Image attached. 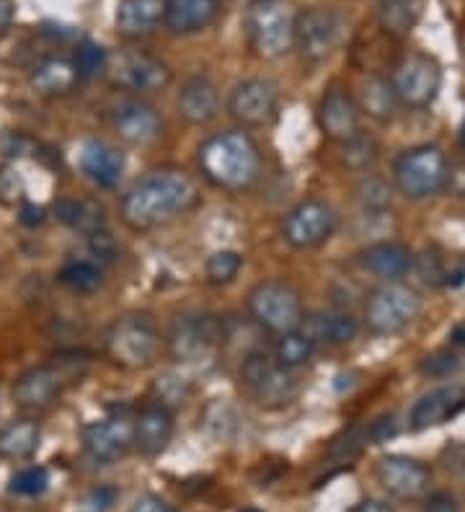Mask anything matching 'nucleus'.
Instances as JSON below:
<instances>
[{"label": "nucleus", "instance_id": "f257e3e1", "mask_svg": "<svg viewBox=\"0 0 465 512\" xmlns=\"http://www.w3.org/2000/svg\"><path fill=\"white\" fill-rule=\"evenodd\" d=\"M197 182L181 169H158L132 184L119 202V215L132 231H155L199 205Z\"/></svg>", "mask_w": 465, "mask_h": 512}, {"label": "nucleus", "instance_id": "f03ea898", "mask_svg": "<svg viewBox=\"0 0 465 512\" xmlns=\"http://www.w3.org/2000/svg\"><path fill=\"white\" fill-rule=\"evenodd\" d=\"M197 163L202 176L225 192H246L261 176V153L254 138L243 130L217 132L199 145Z\"/></svg>", "mask_w": 465, "mask_h": 512}, {"label": "nucleus", "instance_id": "7ed1b4c3", "mask_svg": "<svg viewBox=\"0 0 465 512\" xmlns=\"http://www.w3.org/2000/svg\"><path fill=\"white\" fill-rule=\"evenodd\" d=\"M161 331L150 313L132 311L112 321L104 334V352L124 370H143L161 352Z\"/></svg>", "mask_w": 465, "mask_h": 512}, {"label": "nucleus", "instance_id": "20e7f679", "mask_svg": "<svg viewBox=\"0 0 465 512\" xmlns=\"http://www.w3.org/2000/svg\"><path fill=\"white\" fill-rule=\"evenodd\" d=\"M241 381L246 383L261 409H285L300 396L298 370L282 368L264 347L243 355Z\"/></svg>", "mask_w": 465, "mask_h": 512}, {"label": "nucleus", "instance_id": "39448f33", "mask_svg": "<svg viewBox=\"0 0 465 512\" xmlns=\"http://www.w3.org/2000/svg\"><path fill=\"white\" fill-rule=\"evenodd\" d=\"M248 44L261 60H279L295 42V11L285 0H256L246 13Z\"/></svg>", "mask_w": 465, "mask_h": 512}, {"label": "nucleus", "instance_id": "423d86ee", "mask_svg": "<svg viewBox=\"0 0 465 512\" xmlns=\"http://www.w3.org/2000/svg\"><path fill=\"white\" fill-rule=\"evenodd\" d=\"M248 313L261 331H269L274 337L298 329L305 316L300 293L282 280L259 282L248 293Z\"/></svg>", "mask_w": 465, "mask_h": 512}, {"label": "nucleus", "instance_id": "0eeeda50", "mask_svg": "<svg viewBox=\"0 0 465 512\" xmlns=\"http://www.w3.org/2000/svg\"><path fill=\"white\" fill-rule=\"evenodd\" d=\"M396 187L409 200H427L447 187L450 163L437 145H419L406 150L396 161Z\"/></svg>", "mask_w": 465, "mask_h": 512}, {"label": "nucleus", "instance_id": "6e6552de", "mask_svg": "<svg viewBox=\"0 0 465 512\" xmlns=\"http://www.w3.org/2000/svg\"><path fill=\"white\" fill-rule=\"evenodd\" d=\"M225 321L212 313H197V316H179L168 331L166 347L168 355L176 363L197 365L210 360L217 347L225 344Z\"/></svg>", "mask_w": 465, "mask_h": 512}, {"label": "nucleus", "instance_id": "1a4fd4ad", "mask_svg": "<svg viewBox=\"0 0 465 512\" xmlns=\"http://www.w3.org/2000/svg\"><path fill=\"white\" fill-rule=\"evenodd\" d=\"M106 75L112 86L137 96L161 94L174 81V73L163 60L140 50H124L114 57L109 55Z\"/></svg>", "mask_w": 465, "mask_h": 512}, {"label": "nucleus", "instance_id": "9d476101", "mask_svg": "<svg viewBox=\"0 0 465 512\" xmlns=\"http://www.w3.org/2000/svg\"><path fill=\"white\" fill-rule=\"evenodd\" d=\"M422 311V298L406 285L388 282L383 288L372 290L365 303V324L372 334H398Z\"/></svg>", "mask_w": 465, "mask_h": 512}, {"label": "nucleus", "instance_id": "9b49d317", "mask_svg": "<svg viewBox=\"0 0 465 512\" xmlns=\"http://www.w3.org/2000/svg\"><path fill=\"white\" fill-rule=\"evenodd\" d=\"M341 32H344V19L334 8H305L303 13L295 16V42H292V47L303 57V63L318 65L329 60L331 52L339 47Z\"/></svg>", "mask_w": 465, "mask_h": 512}, {"label": "nucleus", "instance_id": "f8f14e48", "mask_svg": "<svg viewBox=\"0 0 465 512\" xmlns=\"http://www.w3.org/2000/svg\"><path fill=\"white\" fill-rule=\"evenodd\" d=\"M442 86V70L437 60L422 52H411L401 57V63L393 68L391 88L398 104L409 109H427Z\"/></svg>", "mask_w": 465, "mask_h": 512}, {"label": "nucleus", "instance_id": "ddd939ff", "mask_svg": "<svg viewBox=\"0 0 465 512\" xmlns=\"http://www.w3.org/2000/svg\"><path fill=\"white\" fill-rule=\"evenodd\" d=\"M336 223L339 218H336L334 207L321 200H305L285 215L282 236L292 249H318L334 236Z\"/></svg>", "mask_w": 465, "mask_h": 512}, {"label": "nucleus", "instance_id": "4468645a", "mask_svg": "<svg viewBox=\"0 0 465 512\" xmlns=\"http://www.w3.org/2000/svg\"><path fill=\"white\" fill-rule=\"evenodd\" d=\"M279 88L269 78H246L228 96V112L241 127H264L277 117Z\"/></svg>", "mask_w": 465, "mask_h": 512}, {"label": "nucleus", "instance_id": "2eb2a0df", "mask_svg": "<svg viewBox=\"0 0 465 512\" xmlns=\"http://www.w3.org/2000/svg\"><path fill=\"white\" fill-rule=\"evenodd\" d=\"M73 381V373L60 365H37L21 373L13 383V401L24 409H44L62 396V391Z\"/></svg>", "mask_w": 465, "mask_h": 512}, {"label": "nucleus", "instance_id": "dca6fc26", "mask_svg": "<svg viewBox=\"0 0 465 512\" xmlns=\"http://www.w3.org/2000/svg\"><path fill=\"white\" fill-rule=\"evenodd\" d=\"M112 127L127 145H153L163 138V117L143 99L122 101L112 112Z\"/></svg>", "mask_w": 465, "mask_h": 512}, {"label": "nucleus", "instance_id": "f3484780", "mask_svg": "<svg viewBox=\"0 0 465 512\" xmlns=\"http://www.w3.org/2000/svg\"><path fill=\"white\" fill-rule=\"evenodd\" d=\"M83 450L96 463H114L132 448V422L127 417H109L91 422L81 430Z\"/></svg>", "mask_w": 465, "mask_h": 512}, {"label": "nucleus", "instance_id": "a211bd4d", "mask_svg": "<svg viewBox=\"0 0 465 512\" xmlns=\"http://www.w3.org/2000/svg\"><path fill=\"white\" fill-rule=\"evenodd\" d=\"M463 409L465 388L458 386V383H447V386L432 388L429 394H424L422 399L411 406L409 427L414 432L432 430V427H440L453 417H458Z\"/></svg>", "mask_w": 465, "mask_h": 512}, {"label": "nucleus", "instance_id": "6ab92c4d", "mask_svg": "<svg viewBox=\"0 0 465 512\" xmlns=\"http://www.w3.org/2000/svg\"><path fill=\"white\" fill-rule=\"evenodd\" d=\"M380 487L398 500H416L429 487V469L409 456H385L378 463Z\"/></svg>", "mask_w": 465, "mask_h": 512}, {"label": "nucleus", "instance_id": "aec40b11", "mask_svg": "<svg viewBox=\"0 0 465 512\" xmlns=\"http://www.w3.org/2000/svg\"><path fill=\"white\" fill-rule=\"evenodd\" d=\"M360 107H357V101L347 94V91H341V88H331L326 91L318 104V127L326 138L336 140V143H344V140L354 138L357 132H360Z\"/></svg>", "mask_w": 465, "mask_h": 512}, {"label": "nucleus", "instance_id": "412c9836", "mask_svg": "<svg viewBox=\"0 0 465 512\" xmlns=\"http://www.w3.org/2000/svg\"><path fill=\"white\" fill-rule=\"evenodd\" d=\"M171 438H174V414L168 406H145L132 422V443L143 456H161Z\"/></svg>", "mask_w": 465, "mask_h": 512}, {"label": "nucleus", "instance_id": "4be33fe9", "mask_svg": "<svg viewBox=\"0 0 465 512\" xmlns=\"http://www.w3.org/2000/svg\"><path fill=\"white\" fill-rule=\"evenodd\" d=\"M78 163L86 179H91L96 187L114 189L124 176V153L104 140H86L78 153Z\"/></svg>", "mask_w": 465, "mask_h": 512}, {"label": "nucleus", "instance_id": "5701e85b", "mask_svg": "<svg viewBox=\"0 0 465 512\" xmlns=\"http://www.w3.org/2000/svg\"><path fill=\"white\" fill-rule=\"evenodd\" d=\"M220 16V0H166L163 26L176 37L205 32Z\"/></svg>", "mask_w": 465, "mask_h": 512}, {"label": "nucleus", "instance_id": "b1692460", "mask_svg": "<svg viewBox=\"0 0 465 512\" xmlns=\"http://www.w3.org/2000/svg\"><path fill=\"white\" fill-rule=\"evenodd\" d=\"M166 19V0H119L114 13L117 32L127 39H143L158 32Z\"/></svg>", "mask_w": 465, "mask_h": 512}, {"label": "nucleus", "instance_id": "393cba45", "mask_svg": "<svg viewBox=\"0 0 465 512\" xmlns=\"http://www.w3.org/2000/svg\"><path fill=\"white\" fill-rule=\"evenodd\" d=\"M176 109H179V117L189 125H207L217 117V109H220V94H217V86L207 78V75H194L181 86L179 99H176Z\"/></svg>", "mask_w": 465, "mask_h": 512}, {"label": "nucleus", "instance_id": "a878e982", "mask_svg": "<svg viewBox=\"0 0 465 512\" xmlns=\"http://www.w3.org/2000/svg\"><path fill=\"white\" fill-rule=\"evenodd\" d=\"M360 264L380 280L398 282L414 269V254L398 241H378L360 251Z\"/></svg>", "mask_w": 465, "mask_h": 512}, {"label": "nucleus", "instance_id": "bb28decb", "mask_svg": "<svg viewBox=\"0 0 465 512\" xmlns=\"http://www.w3.org/2000/svg\"><path fill=\"white\" fill-rule=\"evenodd\" d=\"M298 329L316 347H321V344L323 347H344V344H349L357 337L360 326H357V321L349 313L318 311L310 313V316H303Z\"/></svg>", "mask_w": 465, "mask_h": 512}, {"label": "nucleus", "instance_id": "cd10ccee", "mask_svg": "<svg viewBox=\"0 0 465 512\" xmlns=\"http://www.w3.org/2000/svg\"><path fill=\"white\" fill-rule=\"evenodd\" d=\"M55 215L60 223H65L70 231L81 233V236H93V233L106 231V210L101 202L96 200H75V197H65V200L55 202Z\"/></svg>", "mask_w": 465, "mask_h": 512}, {"label": "nucleus", "instance_id": "c85d7f7f", "mask_svg": "<svg viewBox=\"0 0 465 512\" xmlns=\"http://www.w3.org/2000/svg\"><path fill=\"white\" fill-rule=\"evenodd\" d=\"M31 88L42 96H68L78 86V73L73 60L65 57H47L31 70Z\"/></svg>", "mask_w": 465, "mask_h": 512}, {"label": "nucleus", "instance_id": "c756f323", "mask_svg": "<svg viewBox=\"0 0 465 512\" xmlns=\"http://www.w3.org/2000/svg\"><path fill=\"white\" fill-rule=\"evenodd\" d=\"M42 443V430L34 419H16L0 430V458L8 461H24L34 456Z\"/></svg>", "mask_w": 465, "mask_h": 512}, {"label": "nucleus", "instance_id": "7c9ffc66", "mask_svg": "<svg viewBox=\"0 0 465 512\" xmlns=\"http://www.w3.org/2000/svg\"><path fill=\"white\" fill-rule=\"evenodd\" d=\"M272 355L282 368L300 370L313 360V355H316V344L310 342L303 331L295 329L287 331V334H279L277 342H274Z\"/></svg>", "mask_w": 465, "mask_h": 512}, {"label": "nucleus", "instance_id": "2f4dec72", "mask_svg": "<svg viewBox=\"0 0 465 512\" xmlns=\"http://www.w3.org/2000/svg\"><path fill=\"white\" fill-rule=\"evenodd\" d=\"M422 16V0H388L380 3V24L393 37H409Z\"/></svg>", "mask_w": 465, "mask_h": 512}, {"label": "nucleus", "instance_id": "473e14b6", "mask_svg": "<svg viewBox=\"0 0 465 512\" xmlns=\"http://www.w3.org/2000/svg\"><path fill=\"white\" fill-rule=\"evenodd\" d=\"M360 112H365L367 117L385 122L396 114L398 99L393 94L391 81H383V78H370V81L362 86V99H360Z\"/></svg>", "mask_w": 465, "mask_h": 512}, {"label": "nucleus", "instance_id": "72a5a7b5", "mask_svg": "<svg viewBox=\"0 0 465 512\" xmlns=\"http://www.w3.org/2000/svg\"><path fill=\"white\" fill-rule=\"evenodd\" d=\"M57 280L60 285H65L68 290L78 295L96 293V290L104 285V277H101V267L96 262H88V259H78V262H68L65 267L57 272Z\"/></svg>", "mask_w": 465, "mask_h": 512}, {"label": "nucleus", "instance_id": "f704fd0d", "mask_svg": "<svg viewBox=\"0 0 465 512\" xmlns=\"http://www.w3.org/2000/svg\"><path fill=\"white\" fill-rule=\"evenodd\" d=\"M106 65H109V52L101 47L99 42H86L78 44L73 57V68L78 73V81H93V78H101L106 75Z\"/></svg>", "mask_w": 465, "mask_h": 512}, {"label": "nucleus", "instance_id": "c9c22d12", "mask_svg": "<svg viewBox=\"0 0 465 512\" xmlns=\"http://www.w3.org/2000/svg\"><path fill=\"white\" fill-rule=\"evenodd\" d=\"M243 267V256L238 251H215V254L207 256L205 262V277L210 285H230L236 280L238 272Z\"/></svg>", "mask_w": 465, "mask_h": 512}, {"label": "nucleus", "instance_id": "e433bc0d", "mask_svg": "<svg viewBox=\"0 0 465 512\" xmlns=\"http://www.w3.org/2000/svg\"><path fill=\"white\" fill-rule=\"evenodd\" d=\"M378 161V145L357 132L354 138L341 143V163L352 171H367L372 163Z\"/></svg>", "mask_w": 465, "mask_h": 512}, {"label": "nucleus", "instance_id": "4c0bfd02", "mask_svg": "<svg viewBox=\"0 0 465 512\" xmlns=\"http://www.w3.org/2000/svg\"><path fill=\"white\" fill-rule=\"evenodd\" d=\"M50 487V471L44 466H29L11 476L8 481V492L19 494V497H37V494L47 492Z\"/></svg>", "mask_w": 465, "mask_h": 512}, {"label": "nucleus", "instance_id": "58836bf2", "mask_svg": "<svg viewBox=\"0 0 465 512\" xmlns=\"http://www.w3.org/2000/svg\"><path fill=\"white\" fill-rule=\"evenodd\" d=\"M357 200H360L367 213H380V210L391 205V187L378 176H365L357 184Z\"/></svg>", "mask_w": 465, "mask_h": 512}, {"label": "nucleus", "instance_id": "ea45409f", "mask_svg": "<svg viewBox=\"0 0 465 512\" xmlns=\"http://www.w3.org/2000/svg\"><path fill=\"white\" fill-rule=\"evenodd\" d=\"M460 365H463V360H460L458 352L437 350L419 363V373H422L424 378H450V375L458 373Z\"/></svg>", "mask_w": 465, "mask_h": 512}, {"label": "nucleus", "instance_id": "a19ab883", "mask_svg": "<svg viewBox=\"0 0 465 512\" xmlns=\"http://www.w3.org/2000/svg\"><path fill=\"white\" fill-rule=\"evenodd\" d=\"M155 396H158V404L163 406H179L184 404V399L189 396V386H186L184 378L179 375H161L153 386Z\"/></svg>", "mask_w": 465, "mask_h": 512}, {"label": "nucleus", "instance_id": "79ce46f5", "mask_svg": "<svg viewBox=\"0 0 465 512\" xmlns=\"http://www.w3.org/2000/svg\"><path fill=\"white\" fill-rule=\"evenodd\" d=\"M24 179L16 169L6 166L0 169V202L3 205H16V202H24Z\"/></svg>", "mask_w": 465, "mask_h": 512}, {"label": "nucleus", "instance_id": "37998d69", "mask_svg": "<svg viewBox=\"0 0 465 512\" xmlns=\"http://www.w3.org/2000/svg\"><path fill=\"white\" fill-rule=\"evenodd\" d=\"M117 497H119L117 487H112V484H104V487L91 489V492L83 497V502L78 510L81 512H109L114 507V502H117Z\"/></svg>", "mask_w": 465, "mask_h": 512}, {"label": "nucleus", "instance_id": "c03bdc74", "mask_svg": "<svg viewBox=\"0 0 465 512\" xmlns=\"http://www.w3.org/2000/svg\"><path fill=\"white\" fill-rule=\"evenodd\" d=\"M398 435V419L396 414H380L375 422L365 427V438L372 445H383Z\"/></svg>", "mask_w": 465, "mask_h": 512}, {"label": "nucleus", "instance_id": "a18cd8bd", "mask_svg": "<svg viewBox=\"0 0 465 512\" xmlns=\"http://www.w3.org/2000/svg\"><path fill=\"white\" fill-rule=\"evenodd\" d=\"M367 443L365 438V430H360V427H354V430H349L347 435H341L339 440H336L334 445H331V456L334 458H341V461H349V458H354L357 453L362 450V445Z\"/></svg>", "mask_w": 465, "mask_h": 512}, {"label": "nucleus", "instance_id": "49530a36", "mask_svg": "<svg viewBox=\"0 0 465 512\" xmlns=\"http://www.w3.org/2000/svg\"><path fill=\"white\" fill-rule=\"evenodd\" d=\"M88 246H91V254L96 256L101 264L114 262V256H117V244H114V238L106 231L88 236Z\"/></svg>", "mask_w": 465, "mask_h": 512}, {"label": "nucleus", "instance_id": "de8ad7c7", "mask_svg": "<svg viewBox=\"0 0 465 512\" xmlns=\"http://www.w3.org/2000/svg\"><path fill=\"white\" fill-rule=\"evenodd\" d=\"M34 143H31L26 135L21 132H6L3 138H0V150H3V156L8 158H21V156H29Z\"/></svg>", "mask_w": 465, "mask_h": 512}, {"label": "nucleus", "instance_id": "09e8293b", "mask_svg": "<svg viewBox=\"0 0 465 512\" xmlns=\"http://www.w3.org/2000/svg\"><path fill=\"white\" fill-rule=\"evenodd\" d=\"M414 267L422 272V280L429 285H437V282H445V269H442L440 259L434 254H424L419 262H414Z\"/></svg>", "mask_w": 465, "mask_h": 512}, {"label": "nucleus", "instance_id": "8fccbe9b", "mask_svg": "<svg viewBox=\"0 0 465 512\" xmlns=\"http://www.w3.org/2000/svg\"><path fill=\"white\" fill-rule=\"evenodd\" d=\"M442 461H445V469L453 471V474L465 476V445L453 443L442 450Z\"/></svg>", "mask_w": 465, "mask_h": 512}, {"label": "nucleus", "instance_id": "3c124183", "mask_svg": "<svg viewBox=\"0 0 465 512\" xmlns=\"http://www.w3.org/2000/svg\"><path fill=\"white\" fill-rule=\"evenodd\" d=\"M424 512H460V505L450 492H434L424 502Z\"/></svg>", "mask_w": 465, "mask_h": 512}, {"label": "nucleus", "instance_id": "603ef678", "mask_svg": "<svg viewBox=\"0 0 465 512\" xmlns=\"http://www.w3.org/2000/svg\"><path fill=\"white\" fill-rule=\"evenodd\" d=\"M130 512H176V507L168 505L158 494H143V497H137Z\"/></svg>", "mask_w": 465, "mask_h": 512}, {"label": "nucleus", "instance_id": "864d4df0", "mask_svg": "<svg viewBox=\"0 0 465 512\" xmlns=\"http://www.w3.org/2000/svg\"><path fill=\"white\" fill-rule=\"evenodd\" d=\"M19 220L26 228H39L47 220V210L42 205H34V202H24L19 210Z\"/></svg>", "mask_w": 465, "mask_h": 512}, {"label": "nucleus", "instance_id": "5fc2aeb1", "mask_svg": "<svg viewBox=\"0 0 465 512\" xmlns=\"http://www.w3.org/2000/svg\"><path fill=\"white\" fill-rule=\"evenodd\" d=\"M16 19V3L13 0H0V32L11 29Z\"/></svg>", "mask_w": 465, "mask_h": 512}, {"label": "nucleus", "instance_id": "6e6d98bb", "mask_svg": "<svg viewBox=\"0 0 465 512\" xmlns=\"http://www.w3.org/2000/svg\"><path fill=\"white\" fill-rule=\"evenodd\" d=\"M347 512H396V510H393V505H388V502L383 500H362Z\"/></svg>", "mask_w": 465, "mask_h": 512}, {"label": "nucleus", "instance_id": "4d7b16f0", "mask_svg": "<svg viewBox=\"0 0 465 512\" xmlns=\"http://www.w3.org/2000/svg\"><path fill=\"white\" fill-rule=\"evenodd\" d=\"M445 285L447 288H463L465 285V259L453 269V272H445Z\"/></svg>", "mask_w": 465, "mask_h": 512}, {"label": "nucleus", "instance_id": "13d9d810", "mask_svg": "<svg viewBox=\"0 0 465 512\" xmlns=\"http://www.w3.org/2000/svg\"><path fill=\"white\" fill-rule=\"evenodd\" d=\"M453 344H458V347H465V324H460V326H455V331H453Z\"/></svg>", "mask_w": 465, "mask_h": 512}, {"label": "nucleus", "instance_id": "bf43d9fd", "mask_svg": "<svg viewBox=\"0 0 465 512\" xmlns=\"http://www.w3.org/2000/svg\"><path fill=\"white\" fill-rule=\"evenodd\" d=\"M230 3H233V6H254L256 0H230Z\"/></svg>", "mask_w": 465, "mask_h": 512}, {"label": "nucleus", "instance_id": "052dcab7", "mask_svg": "<svg viewBox=\"0 0 465 512\" xmlns=\"http://www.w3.org/2000/svg\"><path fill=\"white\" fill-rule=\"evenodd\" d=\"M460 140H463V145H465V119H463V127H460Z\"/></svg>", "mask_w": 465, "mask_h": 512}, {"label": "nucleus", "instance_id": "680f3d73", "mask_svg": "<svg viewBox=\"0 0 465 512\" xmlns=\"http://www.w3.org/2000/svg\"><path fill=\"white\" fill-rule=\"evenodd\" d=\"M241 512H261V510H256V507H246V510H241Z\"/></svg>", "mask_w": 465, "mask_h": 512}, {"label": "nucleus", "instance_id": "e2e57ef3", "mask_svg": "<svg viewBox=\"0 0 465 512\" xmlns=\"http://www.w3.org/2000/svg\"><path fill=\"white\" fill-rule=\"evenodd\" d=\"M380 3H388V0H380Z\"/></svg>", "mask_w": 465, "mask_h": 512}]
</instances>
